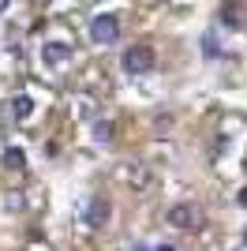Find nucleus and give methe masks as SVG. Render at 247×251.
<instances>
[{
    "label": "nucleus",
    "instance_id": "6e6552de",
    "mask_svg": "<svg viewBox=\"0 0 247 251\" xmlns=\"http://www.w3.org/2000/svg\"><path fill=\"white\" fill-rule=\"evenodd\" d=\"M60 60H68V49H64V45H45V64H60Z\"/></svg>",
    "mask_w": 247,
    "mask_h": 251
},
{
    "label": "nucleus",
    "instance_id": "f8f14e48",
    "mask_svg": "<svg viewBox=\"0 0 247 251\" xmlns=\"http://www.w3.org/2000/svg\"><path fill=\"white\" fill-rule=\"evenodd\" d=\"M8 4H11V0H0V11H8Z\"/></svg>",
    "mask_w": 247,
    "mask_h": 251
},
{
    "label": "nucleus",
    "instance_id": "f03ea898",
    "mask_svg": "<svg viewBox=\"0 0 247 251\" xmlns=\"http://www.w3.org/2000/svg\"><path fill=\"white\" fill-rule=\"evenodd\" d=\"M165 225H173V229H180V232H198L202 229V210H198L195 202H176V206H169V214H165Z\"/></svg>",
    "mask_w": 247,
    "mask_h": 251
},
{
    "label": "nucleus",
    "instance_id": "f257e3e1",
    "mask_svg": "<svg viewBox=\"0 0 247 251\" xmlns=\"http://www.w3.org/2000/svg\"><path fill=\"white\" fill-rule=\"evenodd\" d=\"M120 64H124V72H127V75H146V72H154L157 52H154V45L139 42V45H131V49H124Z\"/></svg>",
    "mask_w": 247,
    "mask_h": 251
},
{
    "label": "nucleus",
    "instance_id": "7ed1b4c3",
    "mask_svg": "<svg viewBox=\"0 0 247 251\" xmlns=\"http://www.w3.org/2000/svg\"><path fill=\"white\" fill-rule=\"evenodd\" d=\"M109 218H113L109 195H90V202H86V210H82V225H86V229H105Z\"/></svg>",
    "mask_w": 247,
    "mask_h": 251
},
{
    "label": "nucleus",
    "instance_id": "ddd939ff",
    "mask_svg": "<svg viewBox=\"0 0 247 251\" xmlns=\"http://www.w3.org/2000/svg\"><path fill=\"white\" fill-rule=\"evenodd\" d=\"M135 251H154V248H135Z\"/></svg>",
    "mask_w": 247,
    "mask_h": 251
},
{
    "label": "nucleus",
    "instance_id": "9d476101",
    "mask_svg": "<svg viewBox=\"0 0 247 251\" xmlns=\"http://www.w3.org/2000/svg\"><path fill=\"white\" fill-rule=\"evenodd\" d=\"M202 52H210V56H217V42H214V38H206V42H202Z\"/></svg>",
    "mask_w": 247,
    "mask_h": 251
},
{
    "label": "nucleus",
    "instance_id": "39448f33",
    "mask_svg": "<svg viewBox=\"0 0 247 251\" xmlns=\"http://www.w3.org/2000/svg\"><path fill=\"white\" fill-rule=\"evenodd\" d=\"M30 113H34V98L30 94H15L11 98V116H15V120H26Z\"/></svg>",
    "mask_w": 247,
    "mask_h": 251
},
{
    "label": "nucleus",
    "instance_id": "0eeeda50",
    "mask_svg": "<svg viewBox=\"0 0 247 251\" xmlns=\"http://www.w3.org/2000/svg\"><path fill=\"white\" fill-rule=\"evenodd\" d=\"M4 165H8V169H15V173H19V169H26V154H23L19 147H11L8 154H4Z\"/></svg>",
    "mask_w": 247,
    "mask_h": 251
},
{
    "label": "nucleus",
    "instance_id": "423d86ee",
    "mask_svg": "<svg viewBox=\"0 0 247 251\" xmlns=\"http://www.w3.org/2000/svg\"><path fill=\"white\" fill-rule=\"evenodd\" d=\"M221 19H225V26H244V8L240 4H225Z\"/></svg>",
    "mask_w": 247,
    "mask_h": 251
},
{
    "label": "nucleus",
    "instance_id": "20e7f679",
    "mask_svg": "<svg viewBox=\"0 0 247 251\" xmlns=\"http://www.w3.org/2000/svg\"><path fill=\"white\" fill-rule=\"evenodd\" d=\"M90 38H94L98 45H113L116 38H120V19H116L113 11L94 15V23H90Z\"/></svg>",
    "mask_w": 247,
    "mask_h": 251
},
{
    "label": "nucleus",
    "instance_id": "9b49d317",
    "mask_svg": "<svg viewBox=\"0 0 247 251\" xmlns=\"http://www.w3.org/2000/svg\"><path fill=\"white\" fill-rule=\"evenodd\" d=\"M236 199H240V206H247V188H244V191H240Z\"/></svg>",
    "mask_w": 247,
    "mask_h": 251
},
{
    "label": "nucleus",
    "instance_id": "4468645a",
    "mask_svg": "<svg viewBox=\"0 0 247 251\" xmlns=\"http://www.w3.org/2000/svg\"><path fill=\"white\" fill-rule=\"evenodd\" d=\"M244 240H247V232H244Z\"/></svg>",
    "mask_w": 247,
    "mask_h": 251
},
{
    "label": "nucleus",
    "instance_id": "1a4fd4ad",
    "mask_svg": "<svg viewBox=\"0 0 247 251\" xmlns=\"http://www.w3.org/2000/svg\"><path fill=\"white\" fill-rule=\"evenodd\" d=\"M94 139H98V143H109V139H113V124H98L94 127Z\"/></svg>",
    "mask_w": 247,
    "mask_h": 251
}]
</instances>
